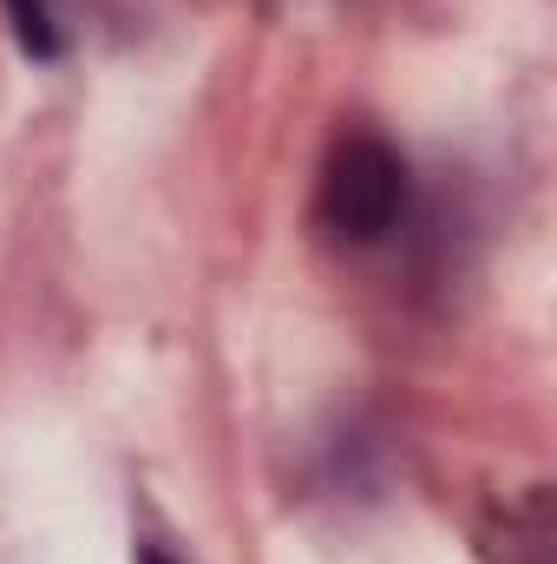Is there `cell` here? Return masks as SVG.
I'll return each instance as SVG.
<instances>
[{"label":"cell","mask_w":557,"mask_h":564,"mask_svg":"<svg viewBox=\"0 0 557 564\" xmlns=\"http://www.w3.org/2000/svg\"><path fill=\"white\" fill-rule=\"evenodd\" d=\"M414 210V171L381 132H341L315 184V230L341 250L387 243Z\"/></svg>","instance_id":"obj_1"},{"label":"cell","mask_w":557,"mask_h":564,"mask_svg":"<svg viewBox=\"0 0 557 564\" xmlns=\"http://www.w3.org/2000/svg\"><path fill=\"white\" fill-rule=\"evenodd\" d=\"M485 564H557V499L551 486H518L505 492L485 525H479Z\"/></svg>","instance_id":"obj_2"},{"label":"cell","mask_w":557,"mask_h":564,"mask_svg":"<svg viewBox=\"0 0 557 564\" xmlns=\"http://www.w3.org/2000/svg\"><path fill=\"white\" fill-rule=\"evenodd\" d=\"M0 13H7V26H13L26 59H59L66 53V26H59L53 0H0Z\"/></svg>","instance_id":"obj_3"},{"label":"cell","mask_w":557,"mask_h":564,"mask_svg":"<svg viewBox=\"0 0 557 564\" xmlns=\"http://www.w3.org/2000/svg\"><path fill=\"white\" fill-rule=\"evenodd\" d=\"M139 564H177V558H171V552H164L157 539H144V545H139Z\"/></svg>","instance_id":"obj_4"}]
</instances>
